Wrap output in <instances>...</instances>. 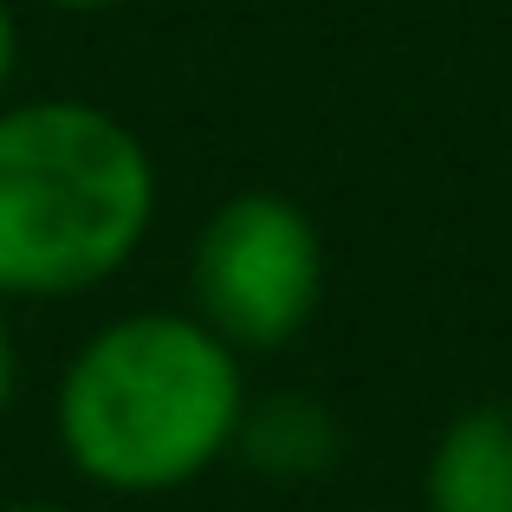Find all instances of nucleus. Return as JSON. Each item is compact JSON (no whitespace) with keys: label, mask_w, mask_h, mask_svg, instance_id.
Segmentation results:
<instances>
[{"label":"nucleus","mask_w":512,"mask_h":512,"mask_svg":"<svg viewBox=\"0 0 512 512\" xmlns=\"http://www.w3.org/2000/svg\"><path fill=\"white\" fill-rule=\"evenodd\" d=\"M240 350L195 312H124L72 350L59 376V448L78 480L124 500L195 487L234 454L247 409Z\"/></svg>","instance_id":"1"},{"label":"nucleus","mask_w":512,"mask_h":512,"mask_svg":"<svg viewBox=\"0 0 512 512\" xmlns=\"http://www.w3.org/2000/svg\"><path fill=\"white\" fill-rule=\"evenodd\" d=\"M156 156L91 98H0V299H78L156 221Z\"/></svg>","instance_id":"2"},{"label":"nucleus","mask_w":512,"mask_h":512,"mask_svg":"<svg viewBox=\"0 0 512 512\" xmlns=\"http://www.w3.org/2000/svg\"><path fill=\"white\" fill-rule=\"evenodd\" d=\"M325 305V234L279 188H240L188 247V312L240 357L286 350Z\"/></svg>","instance_id":"3"},{"label":"nucleus","mask_w":512,"mask_h":512,"mask_svg":"<svg viewBox=\"0 0 512 512\" xmlns=\"http://www.w3.org/2000/svg\"><path fill=\"white\" fill-rule=\"evenodd\" d=\"M234 454H240V467H253L273 487H312V480L338 474L344 422L312 389H266V396L247 389V409H240V428H234Z\"/></svg>","instance_id":"4"},{"label":"nucleus","mask_w":512,"mask_h":512,"mask_svg":"<svg viewBox=\"0 0 512 512\" xmlns=\"http://www.w3.org/2000/svg\"><path fill=\"white\" fill-rule=\"evenodd\" d=\"M422 512H512V402H467L435 435Z\"/></svg>","instance_id":"5"},{"label":"nucleus","mask_w":512,"mask_h":512,"mask_svg":"<svg viewBox=\"0 0 512 512\" xmlns=\"http://www.w3.org/2000/svg\"><path fill=\"white\" fill-rule=\"evenodd\" d=\"M20 396V331H13V299H0V422Z\"/></svg>","instance_id":"6"},{"label":"nucleus","mask_w":512,"mask_h":512,"mask_svg":"<svg viewBox=\"0 0 512 512\" xmlns=\"http://www.w3.org/2000/svg\"><path fill=\"white\" fill-rule=\"evenodd\" d=\"M13 65H20V20H13V7L0 0V98H7V85H13Z\"/></svg>","instance_id":"7"},{"label":"nucleus","mask_w":512,"mask_h":512,"mask_svg":"<svg viewBox=\"0 0 512 512\" xmlns=\"http://www.w3.org/2000/svg\"><path fill=\"white\" fill-rule=\"evenodd\" d=\"M46 7H59V13H111V7H124V0H46Z\"/></svg>","instance_id":"8"},{"label":"nucleus","mask_w":512,"mask_h":512,"mask_svg":"<svg viewBox=\"0 0 512 512\" xmlns=\"http://www.w3.org/2000/svg\"><path fill=\"white\" fill-rule=\"evenodd\" d=\"M0 512H65L59 500H13V506H0Z\"/></svg>","instance_id":"9"},{"label":"nucleus","mask_w":512,"mask_h":512,"mask_svg":"<svg viewBox=\"0 0 512 512\" xmlns=\"http://www.w3.org/2000/svg\"><path fill=\"white\" fill-rule=\"evenodd\" d=\"M370 512H422V506H370Z\"/></svg>","instance_id":"10"}]
</instances>
